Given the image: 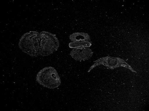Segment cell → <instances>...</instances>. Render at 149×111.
Instances as JSON below:
<instances>
[{"label": "cell", "mask_w": 149, "mask_h": 111, "mask_svg": "<svg viewBox=\"0 0 149 111\" xmlns=\"http://www.w3.org/2000/svg\"><path fill=\"white\" fill-rule=\"evenodd\" d=\"M69 39L72 42L88 41H91L89 35L84 32H75L70 34Z\"/></svg>", "instance_id": "277c9868"}, {"label": "cell", "mask_w": 149, "mask_h": 111, "mask_svg": "<svg viewBox=\"0 0 149 111\" xmlns=\"http://www.w3.org/2000/svg\"><path fill=\"white\" fill-rule=\"evenodd\" d=\"M19 46L23 52L32 57H45L56 51L59 43L56 35L52 33L31 31L22 35Z\"/></svg>", "instance_id": "6da1fadb"}, {"label": "cell", "mask_w": 149, "mask_h": 111, "mask_svg": "<svg viewBox=\"0 0 149 111\" xmlns=\"http://www.w3.org/2000/svg\"><path fill=\"white\" fill-rule=\"evenodd\" d=\"M70 55L74 59L81 61L90 58L93 55V52L90 48L79 47L73 49L71 52Z\"/></svg>", "instance_id": "3957f363"}, {"label": "cell", "mask_w": 149, "mask_h": 111, "mask_svg": "<svg viewBox=\"0 0 149 111\" xmlns=\"http://www.w3.org/2000/svg\"><path fill=\"white\" fill-rule=\"evenodd\" d=\"M91 43L88 41L72 42L69 44L71 48H75L79 47H89L91 46Z\"/></svg>", "instance_id": "5b68a950"}, {"label": "cell", "mask_w": 149, "mask_h": 111, "mask_svg": "<svg viewBox=\"0 0 149 111\" xmlns=\"http://www.w3.org/2000/svg\"><path fill=\"white\" fill-rule=\"evenodd\" d=\"M36 81L40 85L49 89H54L61 84V80L56 69L47 67L41 70L37 74Z\"/></svg>", "instance_id": "7a4b0ae2"}]
</instances>
